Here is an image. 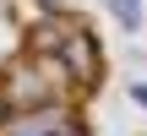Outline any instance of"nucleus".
<instances>
[{
  "label": "nucleus",
  "mask_w": 147,
  "mask_h": 136,
  "mask_svg": "<svg viewBox=\"0 0 147 136\" xmlns=\"http://www.w3.org/2000/svg\"><path fill=\"white\" fill-rule=\"evenodd\" d=\"M115 5H120V22H125V27H136V0H115Z\"/></svg>",
  "instance_id": "obj_1"
}]
</instances>
